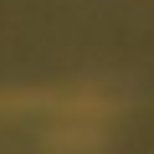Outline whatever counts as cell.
<instances>
[{"mask_svg":"<svg viewBox=\"0 0 154 154\" xmlns=\"http://www.w3.org/2000/svg\"><path fill=\"white\" fill-rule=\"evenodd\" d=\"M46 113V149L51 154H98L108 144V128L118 118L113 98H103L98 88H62L41 98Z\"/></svg>","mask_w":154,"mask_h":154,"instance_id":"1","label":"cell"}]
</instances>
